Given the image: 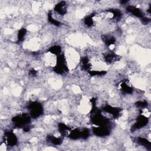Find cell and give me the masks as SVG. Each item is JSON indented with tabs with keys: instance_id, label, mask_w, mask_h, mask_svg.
I'll return each instance as SVG.
<instances>
[{
	"instance_id": "cell-1",
	"label": "cell",
	"mask_w": 151,
	"mask_h": 151,
	"mask_svg": "<svg viewBox=\"0 0 151 151\" xmlns=\"http://www.w3.org/2000/svg\"><path fill=\"white\" fill-rule=\"evenodd\" d=\"M31 116L27 113H22L14 116L12 119V122L14 126L17 128H24L28 126L31 122Z\"/></svg>"
},
{
	"instance_id": "cell-2",
	"label": "cell",
	"mask_w": 151,
	"mask_h": 151,
	"mask_svg": "<svg viewBox=\"0 0 151 151\" xmlns=\"http://www.w3.org/2000/svg\"><path fill=\"white\" fill-rule=\"evenodd\" d=\"M53 70L58 74H63L68 71V69L66 64L65 57L63 54H61L57 57L56 64L53 67Z\"/></svg>"
},
{
	"instance_id": "cell-3",
	"label": "cell",
	"mask_w": 151,
	"mask_h": 151,
	"mask_svg": "<svg viewBox=\"0 0 151 151\" xmlns=\"http://www.w3.org/2000/svg\"><path fill=\"white\" fill-rule=\"evenodd\" d=\"M28 109L29 111V115L34 119L40 117L43 113V107L37 101H31L28 104Z\"/></svg>"
},
{
	"instance_id": "cell-4",
	"label": "cell",
	"mask_w": 151,
	"mask_h": 151,
	"mask_svg": "<svg viewBox=\"0 0 151 151\" xmlns=\"http://www.w3.org/2000/svg\"><path fill=\"white\" fill-rule=\"evenodd\" d=\"M4 143L8 146H14L17 144L18 139L12 130H5L4 136Z\"/></svg>"
},
{
	"instance_id": "cell-5",
	"label": "cell",
	"mask_w": 151,
	"mask_h": 151,
	"mask_svg": "<svg viewBox=\"0 0 151 151\" xmlns=\"http://www.w3.org/2000/svg\"><path fill=\"white\" fill-rule=\"evenodd\" d=\"M148 122H149V120L147 117H146L145 116L142 114L139 115L136 119V122L131 127V131L133 132L138 129H140V128L146 126Z\"/></svg>"
},
{
	"instance_id": "cell-6",
	"label": "cell",
	"mask_w": 151,
	"mask_h": 151,
	"mask_svg": "<svg viewBox=\"0 0 151 151\" xmlns=\"http://www.w3.org/2000/svg\"><path fill=\"white\" fill-rule=\"evenodd\" d=\"M92 132L94 135L98 137L107 136L110 133V130L109 127L106 126H97L94 127Z\"/></svg>"
},
{
	"instance_id": "cell-7",
	"label": "cell",
	"mask_w": 151,
	"mask_h": 151,
	"mask_svg": "<svg viewBox=\"0 0 151 151\" xmlns=\"http://www.w3.org/2000/svg\"><path fill=\"white\" fill-rule=\"evenodd\" d=\"M103 110L107 112L111 115L113 116L114 118H118L120 116L121 113L122 111V109L119 107H113L110 105H106L104 107H103Z\"/></svg>"
},
{
	"instance_id": "cell-8",
	"label": "cell",
	"mask_w": 151,
	"mask_h": 151,
	"mask_svg": "<svg viewBox=\"0 0 151 151\" xmlns=\"http://www.w3.org/2000/svg\"><path fill=\"white\" fill-rule=\"evenodd\" d=\"M126 11L129 12L130 14H132L133 15L142 18V17H144L143 15V11H142V9H140V8H139L138 7L134 6V5H127L126 8Z\"/></svg>"
},
{
	"instance_id": "cell-9",
	"label": "cell",
	"mask_w": 151,
	"mask_h": 151,
	"mask_svg": "<svg viewBox=\"0 0 151 151\" xmlns=\"http://www.w3.org/2000/svg\"><path fill=\"white\" fill-rule=\"evenodd\" d=\"M54 11L61 15H64L67 13V4L65 1H61L57 4L54 8Z\"/></svg>"
},
{
	"instance_id": "cell-10",
	"label": "cell",
	"mask_w": 151,
	"mask_h": 151,
	"mask_svg": "<svg viewBox=\"0 0 151 151\" xmlns=\"http://www.w3.org/2000/svg\"><path fill=\"white\" fill-rule=\"evenodd\" d=\"M120 57L113 52H110L107 53L104 56V61L108 64H113L114 62L118 61Z\"/></svg>"
},
{
	"instance_id": "cell-11",
	"label": "cell",
	"mask_w": 151,
	"mask_h": 151,
	"mask_svg": "<svg viewBox=\"0 0 151 151\" xmlns=\"http://www.w3.org/2000/svg\"><path fill=\"white\" fill-rule=\"evenodd\" d=\"M58 131L60 133V134L63 136H66V135L68 136V134L69 133L68 132H70L71 130V127H70L69 126H68L64 123H58Z\"/></svg>"
},
{
	"instance_id": "cell-12",
	"label": "cell",
	"mask_w": 151,
	"mask_h": 151,
	"mask_svg": "<svg viewBox=\"0 0 151 151\" xmlns=\"http://www.w3.org/2000/svg\"><path fill=\"white\" fill-rule=\"evenodd\" d=\"M102 40L107 46H110L114 45L116 42V38L111 35H103L101 37Z\"/></svg>"
},
{
	"instance_id": "cell-13",
	"label": "cell",
	"mask_w": 151,
	"mask_h": 151,
	"mask_svg": "<svg viewBox=\"0 0 151 151\" xmlns=\"http://www.w3.org/2000/svg\"><path fill=\"white\" fill-rule=\"evenodd\" d=\"M136 142L140 146H143L147 148L148 150H150L151 143L147 139L142 137H138L136 138Z\"/></svg>"
},
{
	"instance_id": "cell-14",
	"label": "cell",
	"mask_w": 151,
	"mask_h": 151,
	"mask_svg": "<svg viewBox=\"0 0 151 151\" xmlns=\"http://www.w3.org/2000/svg\"><path fill=\"white\" fill-rule=\"evenodd\" d=\"M91 64L89 60V58L87 57H83L81 60L82 70L86 71H89L90 70H91Z\"/></svg>"
},
{
	"instance_id": "cell-15",
	"label": "cell",
	"mask_w": 151,
	"mask_h": 151,
	"mask_svg": "<svg viewBox=\"0 0 151 151\" xmlns=\"http://www.w3.org/2000/svg\"><path fill=\"white\" fill-rule=\"evenodd\" d=\"M68 137L73 140H77L81 138V130L78 129L71 130L68 134Z\"/></svg>"
},
{
	"instance_id": "cell-16",
	"label": "cell",
	"mask_w": 151,
	"mask_h": 151,
	"mask_svg": "<svg viewBox=\"0 0 151 151\" xmlns=\"http://www.w3.org/2000/svg\"><path fill=\"white\" fill-rule=\"evenodd\" d=\"M121 90L126 94H132L133 93V87L129 86L125 81H123L120 84Z\"/></svg>"
},
{
	"instance_id": "cell-17",
	"label": "cell",
	"mask_w": 151,
	"mask_h": 151,
	"mask_svg": "<svg viewBox=\"0 0 151 151\" xmlns=\"http://www.w3.org/2000/svg\"><path fill=\"white\" fill-rule=\"evenodd\" d=\"M47 140L48 142L51 143L54 145H60L62 143V139L60 137H57L53 136H48Z\"/></svg>"
},
{
	"instance_id": "cell-18",
	"label": "cell",
	"mask_w": 151,
	"mask_h": 151,
	"mask_svg": "<svg viewBox=\"0 0 151 151\" xmlns=\"http://www.w3.org/2000/svg\"><path fill=\"white\" fill-rule=\"evenodd\" d=\"M48 51L51 54L57 56L61 54V47L59 45H54L48 49Z\"/></svg>"
},
{
	"instance_id": "cell-19",
	"label": "cell",
	"mask_w": 151,
	"mask_h": 151,
	"mask_svg": "<svg viewBox=\"0 0 151 151\" xmlns=\"http://www.w3.org/2000/svg\"><path fill=\"white\" fill-rule=\"evenodd\" d=\"M94 16H95L94 13L93 14V15H90L87 16L86 17L84 18V24L86 26L90 27H91V26L93 25V24H94V19H93Z\"/></svg>"
},
{
	"instance_id": "cell-20",
	"label": "cell",
	"mask_w": 151,
	"mask_h": 151,
	"mask_svg": "<svg viewBox=\"0 0 151 151\" xmlns=\"http://www.w3.org/2000/svg\"><path fill=\"white\" fill-rule=\"evenodd\" d=\"M26 34H27V29L25 28H21L18 32V34H17L18 41L19 42L22 41Z\"/></svg>"
},
{
	"instance_id": "cell-21",
	"label": "cell",
	"mask_w": 151,
	"mask_h": 151,
	"mask_svg": "<svg viewBox=\"0 0 151 151\" xmlns=\"http://www.w3.org/2000/svg\"><path fill=\"white\" fill-rule=\"evenodd\" d=\"M108 11L113 15V18L117 19H120L122 16V12L117 9H111L109 10Z\"/></svg>"
},
{
	"instance_id": "cell-22",
	"label": "cell",
	"mask_w": 151,
	"mask_h": 151,
	"mask_svg": "<svg viewBox=\"0 0 151 151\" xmlns=\"http://www.w3.org/2000/svg\"><path fill=\"white\" fill-rule=\"evenodd\" d=\"M48 21L52 25L56 26V27H59L61 25V22L58 21L57 19H55L52 16V13L51 11H50L48 14Z\"/></svg>"
},
{
	"instance_id": "cell-23",
	"label": "cell",
	"mask_w": 151,
	"mask_h": 151,
	"mask_svg": "<svg viewBox=\"0 0 151 151\" xmlns=\"http://www.w3.org/2000/svg\"><path fill=\"white\" fill-rule=\"evenodd\" d=\"M107 73L106 71L104 70H90L88 71V74L92 76V77H95V76H104Z\"/></svg>"
},
{
	"instance_id": "cell-24",
	"label": "cell",
	"mask_w": 151,
	"mask_h": 151,
	"mask_svg": "<svg viewBox=\"0 0 151 151\" xmlns=\"http://www.w3.org/2000/svg\"><path fill=\"white\" fill-rule=\"evenodd\" d=\"M90 136V131L88 129L84 128L81 130V139H87Z\"/></svg>"
},
{
	"instance_id": "cell-25",
	"label": "cell",
	"mask_w": 151,
	"mask_h": 151,
	"mask_svg": "<svg viewBox=\"0 0 151 151\" xmlns=\"http://www.w3.org/2000/svg\"><path fill=\"white\" fill-rule=\"evenodd\" d=\"M135 105L137 107L140 109H144L146 108L147 106V102L146 101H138L135 103Z\"/></svg>"
},
{
	"instance_id": "cell-26",
	"label": "cell",
	"mask_w": 151,
	"mask_h": 151,
	"mask_svg": "<svg viewBox=\"0 0 151 151\" xmlns=\"http://www.w3.org/2000/svg\"><path fill=\"white\" fill-rule=\"evenodd\" d=\"M141 21L143 24H147L148 23L150 22V19L145 17H143L141 18Z\"/></svg>"
},
{
	"instance_id": "cell-27",
	"label": "cell",
	"mask_w": 151,
	"mask_h": 151,
	"mask_svg": "<svg viewBox=\"0 0 151 151\" xmlns=\"http://www.w3.org/2000/svg\"><path fill=\"white\" fill-rule=\"evenodd\" d=\"M37 70H34V69H33V68H32V69H31L29 71V75H31V76H32V77H35L37 75Z\"/></svg>"
}]
</instances>
